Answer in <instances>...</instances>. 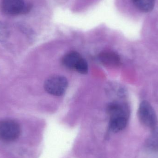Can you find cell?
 I'll list each match as a JSON object with an SVG mask.
<instances>
[{
	"mask_svg": "<svg viewBox=\"0 0 158 158\" xmlns=\"http://www.w3.org/2000/svg\"><path fill=\"white\" fill-rule=\"evenodd\" d=\"M98 59L101 64L108 67H117L120 64V58L118 55L112 51H105L100 53Z\"/></svg>",
	"mask_w": 158,
	"mask_h": 158,
	"instance_id": "52a82bcc",
	"label": "cell"
},
{
	"mask_svg": "<svg viewBox=\"0 0 158 158\" xmlns=\"http://www.w3.org/2000/svg\"><path fill=\"white\" fill-rule=\"evenodd\" d=\"M138 119L145 127L153 129L156 128L158 123L156 113L152 105L146 100L140 103L138 110Z\"/></svg>",
	"mask_w": 158,
	"mask_h": 158,
	"instance_id": "7a4b0ae2",
	"label": "cell"
},
{
	"mask_svg": "<svg viewBox=\"0 0 158 158\" xmlns=\"http://www.w3.org/2000/svg\"><path fill=\"white\" fill-rule=\"evenodd\" d=\"M68 86L67 79L61 75H54L49 77L44 83V90L49 94L54 96H61L66 91Z\"/></svg>",
	"mask_w": 158,
	"mask_h": 158,
	"instance_id": "3957f363",
	"label": "cell"
},
{
	"mask_svg": "<svg viewBox=\"0 0 158 158\" xmlns=\"http://www.w3.org/2000/svg\"><path fill=\"white\" fill-rule=\"evenodd\" d=\"M21 133L20 125L12 120L0 121V139L5 142H13L19 137Z\"/></svg>",
	"mask_w": 158,
	"mask_h": 158,
	"instance_id": "5b68a950",
	"label": "cell"
},
{
	"mask_svg": "<svg viewBox=\"0 0 158 158\" xmlns=\"http://www.w3.org/2000/svg\"><path fill=\"white\" fill-rule=\"evenodd\" d=\"M135 6L140 11L147 13L153 10L155 0H132Z\"/></svg>",
	"mask_w": 158,
	"mask_h": 158,
	"instance_id": "30bf717a",
	"label": "cell"
},
{
	"mask_svg": "<svg viewBox=\"0 0 158 158\" xmlns=\"http://www.w3.org/2000/svg\"><path fill=\"white\" fill-rule=\"evenodd\" d=\"M0 6L4 14L10 16L27 14L31 7L25 0H2Z\"/></svg>",
	"mask_w": 158,
	"mask_h": 158,
	"instance_id": "277c9868",
	"label": "cell"
},
{
	"mask_svg": "<svg viewBox=\"0 0 158 158\" xmlns=\"http://www.w3.org/2000/svg\"><path fill=\"white\" fill-rule=\"evenodd\" d=\"M107 112L110 118L117 117L129 118L130 111L126 104L119 102H112L108 104L106 108Z\"/></svg>",
	"mask_w": 158,
	"mask_h": 158,
	"instance_id": "8992f818",
	"label": "cell"
},
{
	"mask_svg": "<svg viewBox=\"0 0 158 158\" xmlns=\"http://www.w3.org/2000/svg\"><path fill=\"white\" fill-rule=\"evenodd\" d=\"M129 118L118 117L110 118L109 121V128L114 132H118L124 130L128 124Z\"/></svg>",
	"mask_w": 158,
	"mask_h": 158,
	"instance_id": "ba28073f",
	"label": "cell"
},
{
	"mask_svg": "<svg viewBox=\"0 0 158 158\" xmlns=\"http://www.w3.org/2000/svg\"><path fill=\"white\" fill-rule=\"evenodd\" d=\"M63 65L81 74H87L88 66L86 60L77 52L71 51L65 54L62 59Z\"/></svg>",
	"mask_w": 158,
	"mask_h": 158,
	"instance_id": "6da1fadb",
	"label": "cell"
},
{
	"mask_svg": "<svg viewBox=\"0 0 158 158\" xmlns=\"http://www.w3.org/2000/svg\"><path fill=\"white\" fill-rule=\"evenodd\" d=\"M9 36V32L7 27L0 21V41H6Z\"/></svg>",
	"mask_w": 158,
	"mask_h": 158,
	"instance_id": "8fae6325",
	"label": "cell"
},
{
	"mask_svg": "<svg viewBox=\"0 0 158 158\" xmlns=\"http://www.w3.org/2000/svg\"><path fill=\"white\" fill-rule=\"evenodd\" d=\"M146 147L151 152H158V128L153 129L146 141Z\"/></svg>",
	"mask_w": 158,
	"mask_h": 158,
	"instance_id": "9c48e42d",
	"label": "cell"
}]
</instances>
